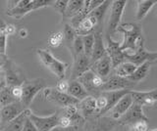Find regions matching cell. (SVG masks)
<instances>
[{"mask_svg": "<svg viewBox=\"0 0 157 131\" xmlns=\"http://www.w3.org/2000/svg\"><path fill=\"white\" fill-rule=\"evenodd\" d=\"M67 94H69L73 98H75L78 102L86 98L90 95L86 92V90L83 88V86L77 80L69 81V88L67 91Z\"/></svg>", "mask_w": 157, "mask_h": 131, "instance_id": "obj_22", "label": "cell"}, {"mask_svg": "<svg viewBox=\"0 0 157 131\" xmlns=\"http://www.w3.org/2000/svg\"><path fill=\"white\" fill-rule=\"evenodd\" d=\"M19 35L22 38L27 37L28 36V31L26 30V28H21V30L19 31Z\"/></svg>", "mask_w": 157, "mask_h": 131, "instance_id": "obj_42", "label": "cell"}, {"mask_svg": "<svg viewBox=\"0 0 157 131\" xmlns=\"http://www.w3.org/2000/svg\"><path fill=\"white\" fill-rule=\"evenodd\" d=\"M78 109L80 114L85 119L94 116L96 111V100L95 97L92 95H88L86 98L80 101L78 104Z\"/></svg>", "mask_w": 157, "mask_h": 131, "instance_id": "obj_19", "label": "cell"}, {"mask_svg": "<svg viewBox=\"0 0 157 131\" xmlns=\"http://www.w3.org/2000/svg\"><path fill=\"white\" fill-rule=\"evenodd\" d=\"M121 32L124 39L120 42V47L123 52H132L141 44H144V37L142 28L137 23H128L120 25L117 30Z\"/></svg>", "mask_w": 157, "mask_h": 131, "instance_id": "obj_1", "label": "cell"}, {"mask_svg": "<svg viewBox=\"0 0 157 131\" xmlns=\"http://www.w3.org/2000/svg\"><path fill=\"white\" fill-rule=\"evenodd\" d=\"M36 54L40 62L53 75H55L59 80L65 78L68 64L58 60L50 51L46 49H36Z\"/></svg>", "mask_w": 157, "mask_h": 131, "instance_id": "obj_3", "label": "cell"}, {"mask_svg": "<svg viewBox=\"0 0 157 131\" xmlns=\"http://www.w3.org/2000/svg\"><path fill=\"white\" fill-rule=\"evenodd\" d=\"M2 70L4 71L6 85L9 87L21 86L27 80V77L25 75L22 67L9 58L2 66Z\"/></svg>", "mask_w": 157, "mask_h": 131, "instance_id": "obj_5", "label": "cell"}, {"mask_svg": "<svg viewBox=\"0 0 157 131\" xmlns=\"http://www.w3.org/2000/svg\"><path fill=\"white\" fill-rule=\"evenodd\" d=\"M83 5H85V1H82V0H68L64 18L72 19L77 16L78 13L82 12Z\"/></svg>", "mask_w": 157, "mask_h": 131, "instance_id": "obj_26", "label": "cell"}, {"mask_svg": "<svg viewBox=\"0 0 157 131\" xmlns=\"http://www.w3.org/2000/svg\"><path fill=\"white\" fill-rule=\"evenodd\" d=\"M114 131H129V130H126V129H121V130H117V128Z\"/></svg>", "mask_w": 157, "mask_h": 131, "instance_id": "obj_45", "label": "cell"}, {"mask_svg": "<svg viewBox=\"0 0 157 131\" xmlns=\"http://www.w3.org/2000/svg\"><path fill=\"white\" fill-rule=\"evenodd\" d=\"M82 45H83V53L87 58H90L92 48H93V43H94V36L93 35H88L82 36Z\"/></svg>", "mask_w": 157, "mask_h": 131, "instance_id": "obj_29", "label": "cell"}, {"mask_svg": "<svg viewBox=\"0 0 157 131\" xmlns=\"http://www.w3.org/2000/svg\"><path fill=\"white\" fill-rule=\"evenodd\" d=\"M129 131H139V130H137V129H136L135 127H134V126H131V127H130V130Z\"/></svg>", "mask_w": 157, "mask_h": 131, "instance_id": "obj_44", "label": "cell"}, {"mask_svg": "<svg viewBox=\"0 0 157 131\" xmlns=\"http://www.w3.org/2000/svg\"><path fill=\"white\" fill-rule=\"evenodd\" d=\"M4 33L6 35H13L16 33V27L12 24H6L5 26V30H4Z\"/></svg>", "mask_w": 157, "mask_h": 131, "instance_id": "obj_39", "label": "cell"}, {"mask_svg": "<svg viewBox=\"0 0 157 131\" xmlns=\"http://www.w3.org/2000/svg\"><path fill=\"white\" fill-rule=\"evenodd\" d=\"M1 67H2V66H1V65H0V69H1Z\"/></svg>", "mask_w": 157, "mask_h": 131, "instance_id": "obj_47", "label": "cell"}, {"mask_svg": "<svg viewBox=\"0 0 157 131\" xmlns=\"http://www.w3.org/2000/svg\"><path fill=\"white\" fill-rule=\"evenodd\" d=\"M154 63H151V62H146L144 63L142 65L136 67V71L132 72V75L131 76L128 77V79L131 80L132 82L134 83H139L140 81L144 80L145 77L148 75L150 69H151V66L153 65Z\"/></svg>", "mask_w": 157, "mask_h": 131, "instance_id": "obj_23", "label": "cell"}, {"mask_svg": "<svg viewBox=\"0 0 157 131\" xmlns=\"http://www.w3.org/2000/svg\"><path fill=\"white\" fill-rule=\"evenodd\" d=\"M117 121L108 115L91 116L85 119L83 131H114L118 127Z\"/></svg>", "mask_w": 157, "mask_h": 131, "instance_id": "obj_6", "label": "cell"}, {"mask_svg": "<svg viewBox=\"0 0 157 131\" xmlns=\"http://www.w3.org/2000/svg\"><path fill=\"white\" fill-rule=\"evenodd\" d=\"M7 3H9L8 9L5 14L9 17L21 19L32 11H36L37 9L47 6H52L53 1H50V0H19V1H13L14 4H11L10 2Z\"/></svg>", "mask_w": 157, "mask_h": 131, "instance_id": "obj_2", "label": "cell"}, {"mask_svg": "<svg viewBox=\"0 0 157 131\" xmlns=\"http://www.w3.org/2000/svg\"><path fill=\"white\" fill-rule=\"evenodd\" d=\"M42 94L47 101L52 102V103L61 107V108H65V107L70 105L78 104V101L71 97L69 94L59 92L55 88H52V87H46V88H44L42 90Z\"/></svg>", "mask_w": 157, "mask_h": 131, "instance_id": "obj_12", "label": "cell"}, {"mask_svg": "<svg viewBox=\"0 0 157 131\" xmlns=\"http://www.w3.org/2000/svg\"><path fill=\"white\" fill-rule=\"evenodd\" d=\"M7 47V35L4 32L0 31V54L6 55Z\"/></svg>", "mask_w": 157, "mask_h": 131, "instance_id": "obj_35", "label": "cell"}, {"mask_svg": "<svg viewBox=\"0 0 157 131\" xmlns=\"http://www.w3.org/2000/svg\"><path fill=\"white\" fill-rule=\"evenodd\" d=\"M68 88H69V81L65 78L59 80L55 86V89L59 92H62V93H67Z\"/></svg>", "mask_w": 157, "mask_h": 131, "instance_id": "obj_34", "label": "cell"}, {"mask_svg": "<svg viewBox=\"0 0 157 131\" xmlns=\"http://www.w3.org/2000/svg\"><path fill=\"white\" fill-rule=\"evenodd\" d=\"M8 59V57L6 55H2V54H0V65L3 66L4 65V63L7 61Z\"/></svg>", "mask_w": 157, "mask_h": 131, "instance_id": "obj_43", "label": "cell"}, {"mask_svg": "<svg viewBox=\"0 0 157 131\" xmlns=\"http://www.w3.org/2000/svg\"><path fill=\"white\" fill-rule=\"evenodd\" d=\"M94 75H95L94 72L90 69L86 72H83L81 76H78L77 79H75V80L80 82V83L83 86V88L86 90V92L88 94L92 95V96L96 95V91H95L94 87H93V84H92V79H93Z\"/></svg>", "mask_w": 157, "mask_h": 131, "instance_id": "obj_24", "label": "cell"}, {"mask_svg": "<svg viewBox=\"0 0 157 131\" xmlns=\"http://www.w3.org/2000/svg\"><path fill=\"white\" fill-rule=\"evenodd\" d=\"M139 121H148V118L145 115L142 107L132 103L126 113L117 120L118 125L120 126H128L134 125Z\"/></svg>", "mask_w": 157, "mask_h": 131, "instance_id": "obj_10", "label": "cell"}, {"mask_svg": "<svg viewBox=\"0 0 157 131\" xmlns=\"http://www.w3.org/2000/svg\"><path fill=\"white\" fill-rule=\"evenodd\" d=\"M22 131H37V129L32 121L27 118L26 121H25V123H24Z\"/></svg>", "mask_w": 157, "mask_h": 131, "instance_id": "obj_37", "label": "cell"}, {"mask_svg": "<svg viewBox=\"0 0 157 131\" xmlns=\"http://www.w3.org/2000/svg\"><path fill=\"white\" fill-rule=\"evenodd\" d=\"M106 54L110 58L111 63H112V67L115 69L122 63L125 62L124 58V53L121 50L120 47V42H118L114 39H112L111 36L106 35Z\"/></svg>", "mask_w": 157, "mask_h": 131, "instance_id": "obj_13", "label": "cell"}, {"mask_svg": "<svg viewBox=\"0 0 157 131\" xmlns=\"http://www.w3.org/2000/svg\"><path fill=\"white\" fill-rule=\"evenodd\" d=\"M15 102H17V101H15V99L12 97L9 86H6L2 90H0V105L2 107L15 103Z\"/></svg>", "mask_w": 157, "mask_h": 131, "instance_id": "obj_30", "label": "cell"}, {"mask_svg": "<svg viewBox=\"0 0 157 131\" xmlns=\"http://www.w3.org/2000/svg\"><path fill=\"white\" fill-rule=\"evenodd\" d=\"M26 109L22 105L21 102H15V103L9 104L7 106H3L0 109V127L2 125L8 123L9 121L14 119L17 115H19L22 111Z\"/></svg>", "mask_w": 157, "mask_h": 131, "instance_id": "obj_15", "label": "cell"}, {"mask_svg": "<svg viewBox=\"0 0 157 131\" xmlns=\"http://www.w3.org/2000/svg\"><path fill=\"white\" fill-rule=\"evenodd\" d=\"M58 126L59 127H62V128H67V127L72 126L71 120L69 119L67 116L63 115L61 114V111H60V116H59V120H58Z\"/></svg>", "mask_w": 157, "mask_h": 131, "instance_id": "obj_36", "label": "cell"}, {"mask_svg": "<svg viewBox=\"0 0 157 131\" xmlns=\"http://www.w3.org/2000/svg\"><path fill=\"white\" fill-rule=\"evenodd\" d=\"M73 67L71 72V79L75 80L78 76H81L83 72L90 69V60L85 54L73 57Z\"/></svg>", "mask_w": 157, "mask_h": 131, "instance_id": "obj_16", "label": "cell"}, {"mask_svg": "<svg viewBox=\"0 0 157 131\" xmlns=\"http://www.w3.org/2000/svg\"><path fill=\"white\" fill-rule=\"evenodd\" d=\"M124 53L125 61L130 62L135 66L139 67L144 63L151 62L155 63L157 59V52H150L145 49L144 44H141L132 52H123Z\"/></svg>", "mask_w": 157, "mask_h": 131, "instance_id": "obj_8", "label": "cell"}, {"mask_svg": "<svg viewBox=\"0 0 157 131\" xmlns=\"http://www.w3.org/2000/svg\"><path fill=\"white\" fill-rule=\"evenodd\" d=\"M64 43V35L62 31L51 33L48 37V44L53 48H57Z\"/></svg>", "mask_w": 157, "mask_h": 131, "instance_id": "obj_31", "label": "cell"}, {"mask_svg": "<svg viewBox=\"0 0 157 131\" xmlns=\"http://www.w3.org/2000/svg\"><path fill=\"white\" fill-rule=\"evenodd\" d=\"M0 124H1V122H0Z\"/></svg>", "mask_w": 157, "mask_h": 131, "instance_id": "obj_48", "label": "cell"}, {"mask_svg": "<svg viewBox=\"0 0 157 131\" xmlns=\"http://www.w3.org/2000/svg\"><path fill=\"white\" fill-rule=\"evenodd\" d=\"M62 32L64 35V43H65L66 46L68 47V49L71 50L74 40H75V38L77 36L76 31L69 24H66V25L64 26V31Z\"/></svg>", "mask_w": 157, "mask_h": 131, "instance_id": "obj_28", "label": "cell"}, {"mask_svg": "<svg viewBox=\"0 0 157 131\" xmlns=\"http://www.w3.org/2000/svg\"><path fill=\"white\" fill-rule=\"evenodd\" d=\"M90 70L94 72L95 75H99L101 78H103V79L107 78L113 71L110 58L107 55L102 57L101 59L93 63V64L90 66Z\"/></svg>", "mask_w": 157, "mask_h": 131, "instance_id": "obj_18", "label": "cell"}, {"mask_svg": "<svg viewBox=\"0 0 157 131\" xmlns=\"http://www.w3.org/2000/svg\"><path fill=\"white\" fill-rule=\"evenodd\" d=\"M136 84L132 82L128 78H123L115 75L114 74H110V75L104 79L102 86L99 88V92H105V91H117V90H132Z\"/></svg>", "mask_w": 157, "mask_h": 131, "instance_id": "obj_11", "label": "cell"}, {"mask_svg": "<svg viewBox=\"0 0 157 131\" xmlns=\"http://www.w3.org/2000/svg\"><path fill=\"white\" fill-rule=\"evenodd\" d=\"M130 93L123 96L122 98L117 102V104L108 111V113H109V115H108L109 118L117 121L128 110H129V108L132 105V100Z\"/></svg>", "mask_w": 157, "mask_h": 131, "instance_id": "obj_17", "label": "cell"}, {"mask_svg": "<svg viewBox=\"0 0 157 131\" xmlns=\"http://www.w3.org/2000/svg\"><path fill=\"white\" fill-rule=\"evenodd\" d=\"M6 85V80H5V75H4V71L2 70V67L0 69V90H2L5 88Z\"/></svg>", "mask_w": 157, "mask_h": 131, "instance_id": "obj_41", "label": "cell"}, {"mask_svg": "<svg viewBox=\"0 0 157 131\" xmlns=\"http://www.w3.org/2000/svg\"><path fill=\"white\" fill-rule=\"evenodd\" d=\"M93 36H94V43H93V48H92V52H91V56L90 58V66L93 64L94 62L98 61L101 59L102 57L106 56V49H105V44L104 41H103V37L102 35L99 32L93 33Z\"/></svg>", "mask_w": 157, "mask_h": 131, "instance_id": "obj_20", "label": "cell"}, {"mask_svg": "<svg viewBox=\"0 0 157 131\" xmlns=\"http://www.w3.org/2000/svg\"><path fill=\"white\" fill-rule=\"evenodd\" d=\"M132 126L139 131H147L148 130V124H147L146 121H139V122L135 123Z\"/></svg>", "mask_w": 157, "mask_h": 131, "instance_id": "obj_38", "label": "cell"}, {"mask_svg": "<svg viewBox=\"0 0 157 131\" xmlns=\"http://www.w3.org/2000/svg\"><path fill=\"white\" fill-rule=\"evenodd\" d=\"M10 92H11L12 97L15 99V101L20 102L23 95V90L21 86H12L10 87Z\"/></svg>", "mask_w": 157, "mask_h": 131, "instance_id": "obj_33", "label": "cell"}, {"mask_svg": "<svg viewBox=\"0 0 157 131\" xmlns=\"http://www.w3.org/2000/svg\"><path fill=\"white\" fill-rule=\"evenodd\" d=\"M67 4H68V0H56V1H53L52 7L64 17Z\"/></svg>", "mask_w": 157, "mask_h": 131, "instance_id": "obj_32", "label": "cell"}, {"mask_svg": "<svg viewBox=\"0 0 157 131\" xmlns=\"http://www.w3.org/2000/svg\"><path fill=\"white\" fill-rule=\"evenodd\" d=\"M81 127H78V126H70V127L67 128H62V127H55L54 129H52L51 131H80Z\"/></svg>", "mask_w": 157, "mask_h": 131, "instance_id": "obj_40", "label": "cell"}, {"mask_svg": "<svg viewBox=\"0 0 157 131\" xmlns=\"http://www.w3.org/2000/svg\"><path fill=\"white\" fill-rule=\"evenodd\" d=\"M132 103L140 107H154L157 103L156 88L150 91H131Z\"/></svg>", "mask_w": 157, "mask_h": 131, "instance_id": "obj_14", "label": "cell"}, {"mask_svg": "<svg viewBox=\"0 0 157 131\" xmlns=\"http://www.w3.org/2000/svg\"><path fill=\"white\" fill-rule=\"evenodd\" d=\"M136 66H135L134 64H132L130 62L125 61L117 67L113 69V74L119 77L128 78V77L132 75V72L136 71Z\"/></svg>", "mask_w": 157, "mask_h": 131, "instance_id": "obj_27", "label": "cell"}, {"mask_svg": "<svg viewBox=\"0 0 157 131\" xmlns=\"http://www.w3.org/2000/svg\"><path fill=\"white\" fill-rule=\"evenodd\" d=\"M0 131H2V130H0Z\"/></svg>", "mask_w": 157, "mask_h": 131, "instance_id": "obj_49", "label": "cell"}, {"mask_svg": "<svg viewBox=\"0 0 157 131\" xmlns=\"http://www.w3.org/2000/svg\"><path fill=\"white\" fill-rule=\"evenodd\" d=\"M1 108H2V106H1V105H0V109H1Z\"/></svg>", "mask_w": 157, "mask_h": 131, "instance_id": "obj_46", "label": "cell"}, {"mask_svg": "<svg viewBox=\"0 0 157 131\" xmlns=\"http://www.w3.org/2000/svg\"><path fill=\"white\" fill-rule=\"evenodd\" d=\"M60 111H56L48 116H39L31 111L28 115V118L36 127L37 131H51L58 126V120Z\"/></svg>", "mask_w": 157, "mask_h": 131, "instance_id": "obj_9", "label": "cell"}, {"mask_svg": "<svg viewBox=\"0 0 157 131\" xmlns=\"http://www.w3.org/2000/svg\"><path fill=\"white\" fill-rule=\"evenodd\" d=\"M155 4L156 1H154V0H139V1H136V20L137 21L144 20Z\"/></svg>", "mask_w": 157, "mask_h": 131, "instance_id": "obj_25", "label": "cell"}, {"mask_svg": "<svg viewBox=\"0 0 157 131\" xmlns=\"http://www.w3.org/2000/svg\"><path fill=\"white\" fill-rule=\"evenodd\" d=\"M29 111H31V110L29 108L25 109L22 113L19 115H17L14 119L9 121V122L6 124L2 125L1 127H0V130H2V131H22L24 123L28 118V115L29 114Z\"/></svg>", "mask_w": 157, "mask_h": 131, "instance_id": "obj_21", "label": "cell"}, {"mask_svg": "<svg viewBox=\"0 0 157 131\" xmlns=\"http://www.w3.org/2000/svg\"><path fill=\"white\" fill-rule=\"evenodd\" d=\"M21 87L23 90V95L20 102L25 108L28 109L38 92L46 88V81L43 78L27 79L21 85Z\"/></svg>", "mask_w": 157, "mask_h": 131, "instance_id": "obj_4", "label": "cell"}, {"mask_svg": "<svg viewBox=\"0 0 157 131\" xmlns=\"http://www.w3.org/2000/svg\"><path fill=\"white\" fill-rule=\"evenodd\" d=\"M127 1L125 0H115L111 2V9H110V16L109 21H108L107 27V35L108 36L113 35L117 32L118 27L120 26L123 14H124L125 8L127 6Z\"/></svg>", "mask_w": 157, "mask_h": 131, "instance_id": "obj_7", "label": "cell"}]
</instances>
